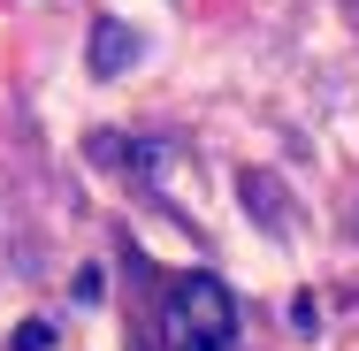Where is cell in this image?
Here are the masks:
<instances>
[{"instance_id": "1", "label": "cell", "mask_w": 359, "mask_h": 351, "mask_svg": "<svg viewBox=\"0 0 359 351\" xmlns=\"http://www.w3.org/2000/svg\"><path fill=\"white\" fill-rule=\"evenodd\" d=\"M161 351H237V298L215 275H176L161 298Z\"/></svg>"}, {"instance_id": "2", "label": "cell", "mask_w": 359, "mask_h": 351, "mask_svg": "<svg viewBox=\"0 0 359 351\" xmlns=\"http://www.w3.org/2000/svg\"><path fill=\"white\" fill-rule=\"evenodd\" d=\"M123 62H130V39L100 23V39H92V69H123Z\"/></svg>"}, {"instance_id": "3", "label": "cell", "mask_w": 359, "mask_h": 351, "mask_svg": "<svg viewBox=\"0 0 359 351\" xmlns=\"http://www.w3.org/2000/svg\"><path fill=\"white\" fill-rule=\"evenodd\" d=\"M15 351H54V329H46V321H23V329H15Z\"/></svg>"}]
</instances>
